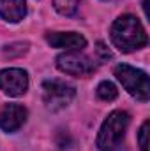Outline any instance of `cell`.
Returning a JSON list of instances; mask_svg holds the SVG:
<instances>
[{"label": "cell", "mask_w": 150, "mask_h": 151, "mask_svg": "<svg viewBox=\"0 0 150 151\" xmlns=\"http://www.w3.org/2000/svg\"><path fill=\"white\" fill-rule=\"evenodd\" d=\"M46 42L51 47L67 51H79L87 46V39L76 32H50L46 34Z\"/></svg>", "instance_id": "obj_8"}, {"label": "cell", "mask_w": 150, "mask_h": 151, "mask_svg": "<svg viewBox=\"0 0 150 151\" xmlns=\"http://www.w3.org/2000/svg\"><path fill=\"white\" fill-rule=\"evenodd\" d=\"M81 0H53V7L62 16H74L79 9Z\"/></svg>", "instance_id": "obj_10"}, {"label": "cell", "mask_w": 150, "mask_h": 151, "mask_svg": "<svg viewBox=\"0 0 150 151\" xmlns=\"http://www.w3.org/2000/svg\"><path fill=\"white\" fill-rule=\"evenodd\" d=\"M113 74L118 79V83L125 88L129 95H133L140 102H147L150 99V84L147 72L134 69L127 63H118L113 69Z\"/></svg>", "instance_id": "obj_3"}, {"label": "cell", "mask_w": 150, "mask_h": 151, "mask_svg": "<svg viewBox=\"0 0 150 151\" xmlns=\"http://www.w3.org/2000/svg\"><path fill=\"white\" fill-rule=\"evenodd\" d=\"M76 97L74 86L66 81L48 79L42 83V102L50 111H60L67 107Z\"/></svg>", "instance_id": "obj_4"}, {"label": "cell", "mask_w": 150, "mask_h": 151, "mask_svg": "<svg viewBox=\"0 0 150 151\" xmlns=\"http://www.w3.org/2000/svg\"><path fill=\"white\" fill-rule=\"evenodd\" d=\"M104 2H110V0H104Z\"/></svg>", "instance_id": "obj_14"}, {"label": "cell", "mask_w": 150, "mask_h": 151, "mask_svg": "<svg viewBox=\"0 0 150 151\" xmlns=\"http://www.w3.org/2000/svg\"><path fill=\"white\" fill-rule=\"evenodd\" d=\"M129 121H131V118L125 111H113L101 125V130H99L97 139H95L97 148L101 151L115 150L122 142L125 130L129 127Z\"/></svg>", "instance_id": "obj_2"}, {"label": "cell", "mask_w": 150, "mask_h": 151, "mask_svg": "<svg viewBox=\"0 0 150 151\" xmlns=\"http://www.w3.org/2000/svg\"><path fill=\"white\" fill-rule=\"evenodd\" d=\"M57 67L60 72L74 77H85L95 70V63L79 51H67L57 56Z\"/></svg>", "instance_id": "obj_5"}, {"label": "cell", "mask_w": 150, "mask_h": 151, "mask_svg": "<svg viewBox=\"0 0 150 151\" xmlns=\"http://www.w3.org/2000/svg\"><path fill=\"white\" fill-rule=\"evenodd\" d=\"M97 97L101 100H104V102H111L118 97V90H117V86L111 81H103L97 86Z\"/></svg>", "instance_id": "obj_11"}, {"label": "cell", "mask_w": 150, "mask_h": 151, "mask_svg": "<svg viewBox=\"0 0 150 151\" xmlns=\"http://www.w3.org/2000/svg\"><path fill=\"white\" fill-rule=\"evenodd\" d=\"M110 37L113 46L122 53H131L149 44V35L141 21L133 14H122L115 19L110 30Z\"/></svg>", "instance_id": "obj_1"}, {"label": "cell", "mask_w": 150, "mask_h": 151, "mask_svg": "<svg viewBox=\"0 0 150 151\" xmlns=\"http://www.w3.org/2000/svg\"><path fill=\"white\" fill-rule=\"evenodd\" d=\"M149 127L150 121H143L141 128H140V134H138V144H140V151H149Z\"/></svg>", "instance_id": "obj_12"}, {"label": "cell", "mask_w": 150, "mask_h": 151, "mask_svg": "<svg viewBox=\"0 0 150 151\" xmlns=\"http://www.w3.org/2000/svg\"><path fill=\"white\" fill-rule=\"evenodd\" d=\"M0 90L9 97H21L28 90V74L23 69L0 70Z\"/></svg>", "instance_id": "obj_6"}, {"label": "cell", "mask_w": 150, "mask_h": 151, "mask_svg": "<svg viewBox=\"0 0 150 151\" xmlns=\"http://www.w3.org/2000/svg\"><path fill=\"white\" fill-rule=\"evenodd\" d=\"M27 16L25 0H0V18L7 23H20Z\"/></svg>", "instance_id": "obj_9"}, {"label": "cell", "mask_w": 150, "mask_h": 151, "mask_svg": "<svg viewBox=\"0 0 150 151\" xmlns=\"http://www.w3.org/2000/svg\"><path fill=\"white\" fill-rule=\"evenodd\" d=\"M27 109L20 104H5L0 107V128L7 134H12L23 127L27 121Z\"/></svg>", "instance_id": "obj_7"}, {"label": "cell", "mask_w": 150, "mask_h": 151, "mask_svg": "<svg viewBox=\"0 0 150 151\" xmlns=\"http://www.w3.org/2000/svg\"><path fill=\"white\" fill-rule=\"evenodd\" d=\"M97 51L101 53V56H103V58H111V53L108 51V47H106L103 42H99V44H97Z\"/></svg>", "instance_id": "obj_13"}]
</instances>
